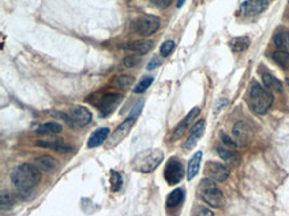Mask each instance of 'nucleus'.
Segmentation results:
<instances>
[{
	"mask_svg": "<svg viewBox=\"0 0 289 216\" xmlns=\"http://www.w3.org/2000/svg\"><path fill=\"white\" fill-rule=\"evenodd\" d=\"M185 0H177V8H181L184 5Z\"/></svg>",
	"mask_w": 289,
	"mask_h": 216,
	"instance_id": "obj_37",
	"label": "nucleus"
},
{
	"mask_svg": "<svg viewBox=\"0 0 289 216\" xmlns=\"http://www.w3.org/2000/svg\"><path fill=\"white\" fill-rule=\"evenodd\" d=\"M175 42L173 40H166V42H164L162 44V47H160V53H162V56L166 57L169 56L173 51H175Z\"/></svg>",
	"mask_w": 289,
	"mask_h": 216,
	"instance_id": "obj_29",
	"label": "nucleus"
},
{
	"mask_svg": "<svg viewBox=\"0 0 289 216\" xmlns=\"http://www.w3.org/2000/svg\"><path fill=\"white\" fill-rule=\"evenodd\" d=\"M108 135H110V128L108 127L97 128L88 140V148H96V147L101 146L107 140Z\"/></svg>",
	"mask_w": 289,
	"mask_h": 216,
	"instance_id": "obj_17",
	"label": "nucleus"
},
{
	"mask_svg": "<svg viewBox=\"0 0 289 216\" xmlns=\"http://www.w3.org/2000/svg\"><path fill=\"white\" fill-rule=\"evenodd\" d=\"M122 184H123V179L120 176V173L118 171H112V173H111V190L114 192H118L122 188Z\"/></svg>",
	"mask_w": 289,
	"mask_h": 216,
	"instance_id": "obj_28",
	"label": "nucleus"
},
{
	"mask_svg": "<svg viewBox=\"0 0 289 216\" xmlns=\"http://www.w3.org/2000/svg\"><path fill=\"white\" fill-rule=\"evenodd\" d=\"M217 154L220 155V158L228 163H235L239 160V156L233 150H231L229 147H217Z\"/></svg>",
	"mask_w": 289,
	"mask_h": 216,
	"instance_id": "obj_25",
	"label": "nucleus"
},
{
	"mask_svg": "<svg viewBox=\"0 0 289 216\" xmlns=\"http://www.w3.org/2000/svg\"><path fill=\"white\" fill-rule=\"evenodd\" d=\"M132 82H133V79H132L131 76H128V75L119 76V79H118V84L120 86V87H127V86L132 84Z\"/></svg>",
	"mask_w": 289,
	"mask_h": 216,
	"instance_id": "obj_32",
	"label": "nucleus"
},
{
	"mask_svg": "<svg viewBox=\"0 0 289 216\" xmlns=\"http://www.w3.org/2000/svg\"><path fill=\"white\" fill-rule=\"evenodd\" d=\"M273 43L281 51H289V32L279 31L273 38Z\"/></svg>",
	"mask_w": 289,
	"mask_h": 216,
	"instance_id": "obj_24",
	"label": "nucleus"
},
{
	"mask_svg": "<svg viewBox=\"0 0 289 216\" xmlns=\"http://www.w3.org/2000/svg\"><path fill=\"white\" fill-rule=\"evenodd\" d=\"M154 47V42L152 40H136V42H131V43H128L124 48L125 49H131L133 52L140 53V55H145V53H148L151 49Z\"/></svg>",
	"mask_w": 289,
	"mask_h": 216,
	"instance_id": "obj_18",
	"label": "nucleus"
},
{
	"mask_svg": "<svg viewBox=\"0 0 289 216\" xmlns=\"http://www.w3.org/2000/svg\"><path fill=\"white\" fill-rule=\"evenodd\" d=\"M199 114H200V108H199V107H195V108H192V110L189 111V114L187 115L184 119L181 120V122L176 126L175 130H173V133H172V140L175 141V140L181 139L183 135L187 132V130H188V127L191 126V123H192L193 120L196 119L197 116H199Z\"/></svg>",
	"mask_w": 289,
	"mask_h": 216,
	"instance_id": "obj_13",
	"label": "nucleus"
},
{
	"mask_svg": "<svg viewBox=\"0 0 289 216\" xmlns=\"http://www.w3.org/2000/svg\"><path fill=\"white\" fill-rule=\"evenodd\" d=\"M248 103H249L250 110L253 111L254 114L264 115L271 108L272 103H273V96L267 88H264L263 86L253 82L250 84Z\"/></svg>",
	"mask_w": 289,
	"mask_h": 216,
	"instance_id": "obj_3",
	"label": "nucleus"
},
{
	"mask_svg": "<svg viewBox=\"0 0 289 216\" xmlns=\"http://www.w3.org/2000/svg\"><path fill=\"white\" fill-rule=\"evenodd\" d=\"M152 83H154V78H152V76H147V78H144V79L140 80L139 83L136 84V87L133 88V91H135V93L145 92V91L151 87V84Z\"/></svg>",
	"mask_w": 289,
	"mask_h": 216,
	"instance_id": "obj_27",
	"label": "nucleus"
},
{
	"mask_svg": "<svg viewBox=\"0 0 289 216\" xmlns=\"http://www.w3.org/2000/svg\"><path fill=\"white\" fill-rule=\"evenodd\" d=\"M36 146L44 147V148H49V150L57 151V152H62V154H66V152H70L72 148H71L66 141L63 139H59V137H52V139H41V140L36 141Z\"/></svg>",
	"mask_w": 289,
	"mask_h": 216,
	"instance_id": "obj_14",
	"label": "nucleus"
},
{
	"mask_svg": "<svg viewBox=\"0 0 289 216\" xmlns=\"http://www.w3.org/2000/svg\"><path fill=\"white\" fill-rule=\"evenodd\" d=\"M287 83H288V86H289V80H287Z\"/></svg>",
	"mask_w": 289,
	"mask_h": 216,
	"instance_id": "obj_38",
	"label": "nucleus"
},
{
	"mask_svg": "<svg viewBox=\"0 0 289 216\" xmlns=\"http://www.w3.org/2000/svg\"><path fill=\"white\" fill-rule=\"evenodd\" d=\"M173 0H154V4L160 9H164L166 7H169L172 4Z\"/></svg>",
	"mask_w": 289,
	"mask_h": 216,
	"instance_id": "obj_33",
	"label": "nucleus"
},
{
	"mask_svg": "<svg viewBox=\"0 0 289 216\" xmlns=\"http://www.w3.org/2000/svg\"><path fill=\"white\" fill-rule=\"evenodd\" d=\"M250 45V39L248 36H239V38H233L231 42H229V47L232 49V52L239 53L244 52L246 49L249 48Z\"/></svg>",
	"mask_w": 289,
	"mask_h": 216,
	"instance_id": "obj_20",
	"label": "nucleus"
},
{
	"mask_svg": "<svg viewBox=\"0 0 289 216\" xmlns=\"http://www.w3.org/2000/svg\"><path fill=\"white\" fill-rule=\"evenodd\" d=\"M0 203H1V208H3V210L11 207V206L13 204V200H12V198H11V194H8V192L3 191V192H1V195H0Z\"/></svg>",
	"mask_w": 289,
	"mask_h": 216,
	"instance_id": "obj_31",
	"label": "nucleus"
},
{
	"mask_svg": "<svg viewBox=\"0 0 289 216\" xmlns=\"http://www.w3.org/2000/svg\"><path fill=\"white\" fill-rule=\"evenodd\" d=\"M122 100H123V95L120 93H107L99 99L96 106L103 116H108L116 110V107L122 103Z\"/></svg>",
	"mask_w": 289,
	"mask_h": 216,
	"instance_id": "obj_8",
	"label": "nucleus"
},
{
	"mask_svg": "<svg viewBox=\"0 0 289 216\" xmlns=\"http://www.w3.org/2000/svg\"><path fill=\"white\" fill-rule=\"evenodd\" d=\"M184 190L183 188H177V190H173L171 194L168 195L166 198V207L168 208H175L177 206L184 202Z\"/></svg>",
	"mask_w": 289,
	"mask_h": 216,
	"instance_id": "obj_22",
	"label": "nucleus"
},
{
	"mask_svg": "<svg viewBox=\"0 0 289 216\" xmlns=\"http://www.w3.org/2000/svg\"><path fill=\"white\" fill-rule=\"evenodd\" d=\"M141 62V57L139 55H129V56L124 57L123 66H125L127 68H132V67L139 66Z\"/></svg>",
	"mask_w": 289,
	"mask_h": 216,
	"instance_id": "obj_30",
	"label": "nucleus"
},
{
	"mask_svg": "<svg viewBox=\"0 0 289 216\" xmlns=\"http://www.w3.org/2000/svg\"><path fill=\"white\" fill-rule=\"evenodd\" d=\"M160 64H162V60H160V57L155 56V57H152V59H151V62L148 63V67H147V68H148V70H155V68L160 66Z\"/></svg>",
	"mask_w": 289,
	"mask_h": 216,
	"instance_id": "obj_35",
	"label": "nucleus"
},
{
	"mask_svg": "<svg viewBox=\"0 0 289 216\" xmlns=\"http://www.w3.org/2000/svg\"><path fill=\"white\" fill-rule=\"evenodd\" d=\"M184 177V167L183 163L177 158H171L165 164L164 168V179L169 185L179 184Z\"/></svg>",
	"mask_w": 289,
	"mask_h": 216,
	"instance_id": "obj_5",
	"label": "nucleus"
},
{
	"mask_svg": "<svg viewBox=\"0 0 289 216\" xmlns=\"http://www.w3.org/2000/svg\"><path fill=\"white\" fill-rule=\"evenodd\" d=\"M269 1L268 0H246L240 5V13L243 16H257L268 8Z\"/></svg>",
	"mask_w": 289,
	"mask_h": 216,
	"instance_id": "obj_11",
	"label": "nucleus"
},
{
	"mask_svg": "<svg viewBox=\"0 0 289 216\" xmlns=\"http://www.w3.org/2000/svg\"><path fill=\"white\" fill-rule=\"evenodd\" d=\"M263 83L268 89H272L275 92H283V84L279 79L271 74H263Z\"/></svg>",
	"mask_w": 289,
	"mask_h": 216,
	"instance_id": "obj_23",
	"label": "nucleus"
},
{
	"mask_svg": "<svg viewBox=\"0 0 289 216\" xmlns=\"http://www.w3.org/2000/svg\"><path fill=\"white\" fill-rule=\"evenodd\" d=\"M163 159H164V154L162 150L149 148L136 155L132 160V167L135 171L141 172V173H149L160 166Z\"/></svg>",
	"mask_w": 289,
	"mask_h": 216,
	"instance_id": "obj_2",
	"label": "nucleus"
},
{
	"mask_svg": "<svg viewBox=\"0 0 289 216\" xmlns=\"http://www.w3.org/2000/svg\"><path fill=\"white\" fill-rule=\"evenodd\" d=\"M272 59L275 60V62L279 64L283 68H289V53L288 51H276V52H273L272 55Z\"/></svg>",
	"mask_w": 289,
	"mask_h": 216,
	"instance_id": "obj_26",
	"label": "nucleus"
},
{
	"mask_svg": "<svg viewBox=\"0 0 289 216\" xmlns=\"http://www.w3.org/2000/svg\"><path fill=\"white\" fill-rule=\"evenodd\" d=\"M34 164L39 168L40 171L49 172V173L57 171V168H59L57 160L55 159V158H52V156H48V155H43V156L36 158Z\"/></svg>",
	"mask_w": 289,
	"mask_h": 216,
	"instance_id": "obj_16",
	"label": "nucleus"
},
{
	"mask_svg": "<svg viewBox=\"0 0 289 216\" xmlns=\"http://www.w3.org/2000/svg\"><path fill=\"white\" fill-rule=\"evenodd\" d=\"M204 128H206V122H204V120H200V122H197V123L193 126L188 139H187V141L184 143L185 151H191L192 148H195L199 139H200V137L203 136V133H204Z\"/></svg>",
	"mask_w": 289,
	"mask_h": 216,
	"instance_id": "obj_15",
	"label": "nucleus"
},
{
	"mask_svg": "<svg viewBox=\"0 0 289 216\" xmlns=\"http://www.w3.org/2000/svg\"><path fill=\"white\" fill-rule=\"evenodd\" d=\"M195 216H215V214L210 211L209 208L200 207L199 210H197L196 215H195Z\"/></svg>",
	"mask_w": 289,
	"mask_h": 216,
	"instance_id": "obj_34",
	"label": "nucleus"
},
{
	"mask_svg": "<svg viewBox=\"0 0 289 216\" xmlns=\"http://www.w3.org/2000/svg\"><path fill=\"white\" fill-rule=\"evenodd\" d=\"M221 139H223V141L227 144L228 147H235L236 146V143H235V140H232V139H229V137L225 135V133H221Z\"/></svg>",
	"mask_w": 289,
	"mask_h": 216,
	"instance_id": "obj_36",
	"label": "nucleus"
},
{
	"mask_svg": "<svg viewBox=\"0 0 289 216\" xmlns=\"http://www.w3.org/2000/svg\"><path fill=\"white\" fill-rule=\"evenodd\" d=\"M91 120H92V114L85 107H72L68 112V122L74 124L75 127H84L91 123Z\"/></svg>",
	"mask_w": 289,
	"mask_h": 216,
	"instance_id": "obj_7",
	"label": "nucleus"
},
{
	"mask_svg": "<svg viewBox=\"0 0 289 216\" xmlns=\"http://www.w3.org/2000/svg\"><path fill=\"white\" fill-rule=\"evenodd\" d=\"M135 123H136V118L129 116V118H127V119L124 120L123 123L119 124L118 128H116V130L114 131V133L111 135V139H110V141H108V147L118 146L120 141H123L124 139L129 135L132 127L135 126Z\"/></svg>",
	"mask_w": 289,
	"mask_h": 216,
	"instance_id": "obj_9",
	"label": "nucleus"
},
{
	"mask_svg": "<svg viewBox=\"0 0 289 216\" xmlns=\"http://www.w3.org/2000/svg\"><path fill=\"white\" fill-rule=\"evenodd\" d=\"M203 152L202 151H197L196 154L193 155L192 158L188 162V168H187V179L189 181L193 180L196 175L199 173V168H200V162H202Z\"/></svg>",
	"mask_w": 289,
	"mask_h": 216,
	"instance_id": "obj_19",
	"label": "nucleus"
},
{
	"mask_svg": "<svg viewBox=\"0 0 289 216\" xmlns=\"http://www.w3.org/2000/svg\"><path fill=\"white\" fill-rule=\"evenodd\" d=\"M204 172L209 179L219 181V183L225 181L229 176V168L224 164L217 163V162H208L204 167Z\"/></svg>",
	"mask_w": 289,
	"mask_h": 216,
	"instance_id": "obj_10",
	"label": "nucleus"
},
{
	"mask_svg": "<svg viewBox=\"0 0 289 216\" xmlns=\"http://www.w3.org/2000/svg\"><path fill=\"white\" fill-rule=\"evenodd\" d=\"M197 192H199V196L202 198L203 202L208 204V206H210V207L221 208L225 204V199H224L223 192L217 187L215 180H212L209 177L208 179H203L200 181Z\"/></svg>",
	"mask_w": 289,
	"mask_h": 216,
	"instance_id": "obj_4",
	"label": "nucleus"
},
{
	"mask_svg": "<svg viewBox=\"0 0 289 216\" xmlns=\"http://www.w3.org/2000/svg\"><path fill=\"white\" fill-rule=\"evenodd\" d=\"M159 28H160V19L154 15H143L133 24V30L141 36L152 35Z\"/></svg>",
	"mask_w": 289,
	"mask_h": 216,
	"instance_id": "obj_6",
	"label": "nucleus"
},
{
	"mask_svg": "<svg viewBox=\"0 0 289 216\" xmlns=\"http://www.w3.org/2000/svg\"><path fill=\"white\" fill-rule=\"evenodd\" d=\"M62 132V124L55 123V122H48L36 128V133L40 135H56Z\"/></svg>",
	"mask_w": 289,
	"mask_h": 216,
	"instance_id": "obj_21",
	"label": "nucleus"
},
{
	"mask_svg": "<svg viewBox=\"0 0 289 216\" xmlns=\"http://www.w3.org/2000/svg\"><path fill=\"white\" fill-rule=\"evenodd\" d=\"M40 179H41L40 170L35 164L23 163L13 168L11 173V180L15 188L20 192H30L34 190L39 184Z\"/></svg>",
	"mask_w": 289,
	"mask_h": 216,
	"instance_id": "obj_1",
	"label": "nucleus"
},
{
	"mask_svg": "<svg viewBox=\"0 0 289 216\" xmlns=\"http://www.w3.org/2000/svg\"><path fill=\"white\" fill-rule=\"evenodd\" d=\"M232 133L237 146H246L247 143L249 141L250 136H252V128L249 127V124L240 120L233 126Z\"/></svg>",
	"mask_w": 289,
	"mask_h": 216,
	"instance_id": "obj_12",
	"label": "nucleus"
}]
</instances>
